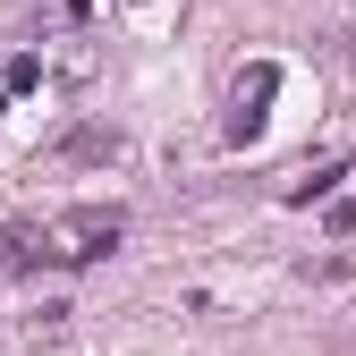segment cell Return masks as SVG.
<instances>
[{"label":"cell","mask_w":356,"mask_h":356,"mask_svg":"<svg viewBox=\"0 0 356 356\" xmlns=\"http://www.w3.org/2000/svg\"><path fill=\"white\" fill-rule=\"evenodd\" d=\"M272 94H280V68H272V60L238 68V85H229V145H254V136H263V119H272Z\"/></svg>","instance_id":"7a4b0ae2"},{"label":"cell","mask_w":356,"mask_h":356,"mask_svg":"<svg viewBox=\"0 0 356 356\" xmlns=\"http://www.w3.org/2000/svg\"><path fill=\"white\" fill-rule=\"evenodd\" d=\"M119 153H127L119 127H68V136H60V161H68V170H85V161H119Z\"/></svg>","instance_id":"277c9868"},{"label":"cell","mask_w":356,"mask_h":356,"mask_svg":"<svg viewBox=\"0 0 356 356\" xmlns=\"http://www.w3.org/2000/svg\"><path fill=\"white\" fill-rule=\"evenodd\" d=\"M339 178H348V153H331V161H314V170H297V178H289V204H314V195H331Z\"/></svg>","instance_id":"5b68a950"},{"label":"cell","mask_w":356,"mask_h":356,"mask_svg":"<svg viewBox=\"0 0 356 356\" xmlns=\"http://www.w3.org/2000/svg\"><path fill=\"white\" fill-rule=\"evenodd\" d=\"M0 85H9V94H34L42 85V51H17L9 68H0Z\"/></svg>","instance_id":"8992f818"},{"label":"cell","mask_w":356,"mask_h":356,"mask_svg":"<svg viewBox=\"0 0 356 356\" xmlns=\"http://www.w3.org/2000/svg\"><path fill=\"white\" fill-rule=\"evenodd\" d=\"M119 238H127L119 204H76V212L51 220V254L60 263H102V254H119Z\"/></svg>","instance_id":"6da1fadb"},{"label":"cell","mask_w":356,"mask_h":356,"mask_svg":"<svg viewBox=\"0 0 356 356\" xmlns=\"http://www.w3.org/2000/svg\"><path fill=\"white\" fill-rule=\"evenodd\" d=\"M0 102H9V85H0Z\"/></svg>","instance_id":"52a82bcc"},{"label":"cell","mask_w":356,"mask_h":356,"mask_svg":"<svg viewBox=\"0 0 356 356\" xmlns=\"http://www.w3.org/2000/svg\"><path fill=\"white\" fill-rule=\"evenodd\" d=\"M42 263H60V254H51V229L9 220V229H0V272H42Z\"/></svg>","instance_id":"3957f363"}]
</instances>
